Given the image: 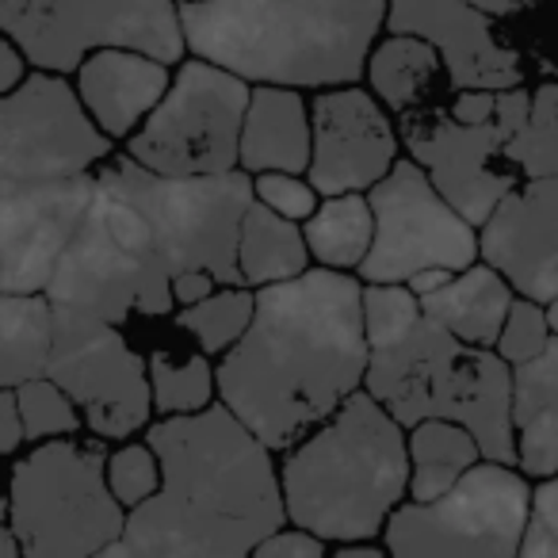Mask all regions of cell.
Returning a JSON list of instances; mask_svg holds the SVG:
<instances>
[{
    "label": "cell",
    "instance_id": "cell-42",
    "mask_svg": "<svg viewBox=\"0 0 558 558\" xmlns=\"http://www.w3.org/2000/svg\"><path fill=\"white\" fill-rule=\"evenodd\" d=\"M451 276H456V271H448V268H421V271H413V276L405 279V288H410L417 299H425V295H433L440 283H448Z\"/></svg>",
    "mask_w": 558,
    "mask_h": 558
},
{
    "label": "cell",
    "instance_id": "cell-29",
    "mask_svg": "<svg viewBox=\"0 0 558 558\" xmlns=\"http://www.w3.org/2000/svg\"><path fill=\"white\" fill-rule=\"evenodd\" d=\"M505 161L524 180L558 177V81H543L532 93L524 123L505 142Z\"/></svg>",
    "mask_w": 558,
    "mask_h": 558
},
{
    "label": "cell",
    "instance_id": "cell-44",
    "mask_svg": "<svg viewBox=\"0 0 558 558\" xmlns=\"http://www.w3.org/2000/svg\"><path fill=\"white\" fill-rule=\"evenodd\" d=\"M471 4L482 12H489V16H512V12L527 9L532 0H471Z\"/></svg>",
    "mask_w": 558,
    "mask_h": 558
},
{
    "label": "cell",
    "instance_id": "cell-19",
    "mask_svg": "<svg viewBox=\"0 0 558 558\" xmlns=\"http://www.w3.org/2000/svg\"><path fill=\"white\" fill-rule=\"evenodd\" d=\"M482 256L535 303L558 295V177L517 184L478 226Z\"/></svg>",
    "mask_w": 558,
    "mask_h": 558
},
{
    "label": "cell",
    "instance_id": "cell-36",
    "mask_svg": "<svg viewBox=\"0 0 558 558\" xmlns=\"http://www.w3.org/2000/svg\"><path fill=\"white\" fill-rule=\"evenodd\" d=\"M253 192L264 207L279 210L283 218H295V222H306L311 210L318 207V187L303 180V172H256Z\"/></svg>",
    "mask_w": 558,
    "mask_h": 558
},
{
    "label": "cell",
    "instance_id": "cell-6",
    "mask_svg": "<svg viewBox=\"0 0 558 558\" xmlns=\"http://www.w3.org/2000/svg\"><path fill=\"white\" fill-rule=\"evenodd\" d=\"M96 184L126 199L146 218L157 253L172 276L203 268L218 283H241L238 233L241 215L256 199L253 172L238 165L226 172L169 177L138 165L131 154H119L96 165Z\"/></svg>",
    "mask_w": 558,
    "mask_h": 558
},
{
    "label": "cell",
    "instance_id": "cell-12",
    "mask_svg": "<svg viewBox=\"0 0 558 558\" xmlns=\"http://www.w3.org/2000/svg\"><path fill=\"white\" fill-rule=\"evenodd\" d=\"M532 93L524 85L501 88L497 111L482 123H463L451 111H402V138L410 157L428 172L436 192L482 226L497 203L517 187V169L505 161V142L524 123Z\"/></svg>",
    "mask_w": 558,
    "mask_h": 558
},
{
    "label": "cell",
    "instance_id": "cell-41",
    "mask_svg": "<svg viewBox=\"0 0 558 558\" xmlns=\"http://www.w3.org/2000/svg\"><path fill=\"white\" fill-rule=\"evenodd\" d=\"M27 70H32V62H27L24 50H20L9 35H0V96L12 93V88L27 77Z\"/></svg>",
    "mask_w": 558,
    "mask_h": 558
},
{
    "label": "cell",
    "instance_id": "cell-2",
    "mask_svg": "<svg viewBox=\"0 0 558 558\" xmlns=\"http://www.w3.org/2000/svg\"><path fill=\"white\" fill-rule=\"evenodd\" d=\"M161 486L126 512L100 555L241 558L288 520L271 448L230 410L207 405L149 425Z\"/></svg>",
    "mask_w": 558,
    "mask_h": 558
},
{
    "label": "cell",
    "instance_id": "cell-20",
    "mask_svg": "<svg viewBox=\"0 0 558 558\" xmlns=\"http://www.w3.org/2000/svg\"><path fill=\"white\" fill-rule=\"evenodd\" d=\"M172 81L169 62L142 50L104 47L77 65V96L111 142L131 138Z\"/></svg>",
    "mask_w": 558,
    "mask_h": 558
},
{
    "label": "cell",
    "instance_id": "cell-23",
    "mask_svg": "<svg viewBox=\"0 0 558 558\" xmlns=\"http://www.w3.org/2000/svg\"><path fill=\"white\" fill-rule=\"evenodd\" d=\"M512 283L489 260H474L463 271L440 283L433 295L421 299V311L433 322H440L451 337L466 344L494 349L497 333L505 326V314L512 306Z\"/></svg>",
    "mask_w": 558,
    "mask_h": 558
},
{
    "label": "cell",
    "instance_id": "cell-39",
    "mask_svg": "<svg viewBox=\"0 0 558 558\" xmlns=\"http://www.w3.org/2000/svg\"><path fill=\"white\" fill-rule=\"evenodd\" d=\"M27 436H24V421H20L16 387H0V456H12Z\"/></svg>",
    "mask_w": 558,
    "mask_h": 558
},
{
    "label": "cell",
    "instance_id": "cell-21",
    "mask_svg": "<svg viewBox=\"0 0 558 558\" xmlns=\"http://www.w3.org/2000/svg\"><path fill=\"white\" fill-rule=\"evenodd\" d=\"M238 165L253 177L311 169V104L303 88L253 85L241 123Z\"/></svg>",
    "mask_w": 558,
    "mask_h": 558
},
{
    "label": "cell",
    "instance_id": "cell-24",
    "mask_svg": "<svg viewBox=\"0 0 558 558\" xmlns=\"http://www.w3.org/2000/svg\"><path fill=\"white\" fill-rule=\"evenodd\" d=\"M238 268L241 283H248V288H264V283H279V279L306 271L311 268V245H306L303 226L253 199L241 215Z\"/></svg>",
    "mask_w": 558,
    "mask_h": 558
},
{
    "label": "cell",
    "instance_id": "cell-31",
    "mask_svg": "<svg viewBox=\"0 0 558 558\" xmlns=\"http://www.w3.org/2000/svg\"><path fill=\"white\" fill-rule=\"evenodd\" d=\"M146 364H149V395H154V410L161 417L207 410L218 390L215 367H210L207 352L184 360H172L169 352H154Z\"/></svg>",
    "mask_w": 558,
    "mask_h": 558
},
{
    "label": "cell",
    "instance_id": "cell-45",
    "mask_svg": "<svg viewBox=\"0 0 558 558\" xmlns=\"http://www.w3.org/2000/svg\"><path fill=\"white\" fill-rule=\"evenodd\" d=\"M543 311H547L550 333H558V295H555V299H547V303H543Z\"/></svg>",
    "mask_w": 558,
    "mask_h": 558
},
{
    "label": "cell",
    "instance_id": "cell-40",
    "mask_svg": "<svg viewBox=\"0 0 558 558\" xmlns=\"http://www.w3.org/2000/svg\"><path fill=\"white\" fill-rule=\"evenodd\" d=\"M218 288V279L203 268H187V271H177L172 276V303L177 306H192L199 299H207L210 291Z\"/></svg>",
    "mask_w": 558,
    "mask_h": 558
},
{
    "label": "cell",
    "instance_id": "cell-17",
    "mask_svg": "<svg viewBox=\"0 0 558 558\" xmlns=\"http://www.w3.org/2000/svg\"><path fill=\"white\" fill-rule=\"evenodd\" d=\"M398 161L387 104L360 85H333L311 104V169L318 195L367 192Z\"/></svg>",
    "mask_w": 558,
    "mask_h": 558
},
{
    "label": "cell",
    "instance_id": "cell-13",
    "mask_svg": "<svg viewBox=\"0 0 558 558\" xmlns=\"http://www.w3.org/2000/svg\"><path fill=\"white\" fill-rule=\"evenodd\" d=\"M375 238L360 260L364 283H405L421 268L463 271L482 256L478 226L466 222L413 157H398L379 184L367 187Z\"/></svg>",
    "mask_w": 558,
    "mask_h": 558
},
{
    "label": "cell",
    "instance_id": "cell-32",
    "mask_svg": "<svg viewBox=\"0 0 558 558\" xmlns=\"http://www.w3.org/2000/svg\"><path fill=\"white\" fill-rule=\"evenodd\" d=\"M20 402V421H24L27 440H54V436H77V428L85 425L77 402L50 379L47 372L16 387Z\"/></svg>",
    "mask_w": 558,
    "mask_h": 558
},
{
    "label": "cell",
    "instance_id": "cell-3",
    "mask_svg": "<svg viewBox=\"0 0 558 558\" xmlns=\"http://www.w3.org/2000/svg\"><path fill=\"white\" fill-rule=\"evenodd\" d=\"M180 24L195 58L248 85L333 88L364 77L387 0H203Z\"/></svg>",
    "mask_w": 558,
    "mask_h": 558
},
{
    "label": "cell",
    "instance_id": "cell-27",
    "mask_svg": "<svg viewBox=\"0 0 558 558\" xmlns=\"http://www.w3.org/2000/svg\"><path fill=\"white\" fill-rule=\"evenodd\" d=\"M440 70V54L428 39L410 32H390L379 47L367 54L364 77L372 93L387 104V111H410L421 108V100L433 88V77Z\"/></svg>",
    "mask_w": 558,
    "mask_h": 558
},
{
    "label": "cell",
    "instance_id": "cell-5",
    "mask_svg": "<svg viewBox=\"0 0 558 558\" xmlns=\"http://www.w3.org/2000/svg\"><path fill=\"white\" fill-rule=\"evenodd\" d=\"M364 390L402 428L425 417L459 421L474 433L482 459L517 466L512 364L494 349L451 337L425 311L405 333L372 344Z\"/></svg>",
    "mask_w": 558,
    "mask_h": 558
},
{
    "label": "cell",
    "instance_id": "cell-9",
    "mask_svg": "<svg viewBox=\"0 0 558 558\" xmlns=\"http://www.w3.org/2000/svg\"><path fill=\"white\" fill-rule=\"evenodd\" d=\"M0 32L50 73H77L104 47L142 50L169 65L187 50L177 0H0Z\"/></svg>",
    "mask_w": 558,
    "mask_h": 558
},
{
    "label": "cell",
    "instance_id": "cell-8",
    "mask_svg": "<svg viewBox=\"0 0 558 558\" xmlns=\"http://www.w3.org/2000/svg\"><path fill=\"white\" fill-rule=\"evenodd\" d=\"M9 524L32 558L100 555L126 527V509L108 486V451L73 436L39 440L12 471Z\"/></svg>",
    "mask_w": 558,
    "mask_h": 558
},
{
    "label": "cell",
    "instance_id": "cell-38",
    "mask_svg": "<svg viewBox=\"0 0 558 558\" xmlns=\"http://www.w3.org/2000/svg\"><path fill=\"white\" fill-rule=\"evenodd\" d=\"M329 550V543L322 535L306 532V527H283L279 524L276 532H268L260 543L253 547V555L260 558H322Z\"/></svg>",
    "mask_w": 558,
    "mask_h": 558
},
{
    "label": "cell",
    "instance_id": "cell-11",
    "mask_svg": "<svg viewBox=\"0 0 558 558\" xmlns=\"http://www.w3.org/2000/svg\"><path fill=\"white\" fill-rule=\"evenodd\" d=\"M248 93L253 85L238 73L207 58H180V70L172 73L157 108L126 138V154L169 177L238 169Z\"/></svg>",
    "mask_w": 558,
    "mask_h": 558
},
{
    "label": "cell",
    "instance_id": "cell-4",
    "mask_svg": "<svg viewBox=\"0 0 558 558\" xmlns=\"http://www.w3.org/2000/svg\"><path fill=\"white\" fill-rule=\"evenodd\" d=\"M288 520L326 543L375 539L410 497L405 428L364 387L352 390L291 456L279 474Z\"/></svg>",
    "mask_w": 558,
    "mask_h": 558
},
{
    "label": "cell",
    "instance_id": "cell-25",
    "mask_svg": "<svg viewBox=\"0 0 558 558\" xmlns=\"http://www.w3.org/2000/svg\"><path fill=\"white\" fill-rule=\"evenodd\" d=\"M410 448V497L413 501H433L444 489H451L474 463L482 459V448L474 433L459 421L425 417L405 436Z\"/></svg>",
    "mask_w": 558,
    "mask_h": 558
},
{
    "label": "cell",
    "instance_id": "cell-33",
    "mask_svg": "<svg viewBox=\"0 0 558 558\" xmlns=\"http://www.w3.org/2000/svg\"><path fill=\"white\" fill-rule=\"evenodd\" d=\"M421 318V299L405 283H372L364 288V333L367 344H383L405 333Z\"/></svg>",
    "mask_w": 558,
    "mask_h": 558
},
{
    "label": "cell",
    "instance_id": "cell-30",
    "mask_svg": "<svg viewBox=\"0 0 558 558\" xmlns=\"http://www.w3.org/2000/svg\"><path fill=\"white\" fill-rule=\"evenodd\" d=\"M253 306H256V291H245L241 283H226V288H215L199 303L180 306V314H172V322L184 333H192L207 356H218V352H226L248 329Z\"/></svg>",
    "mask_w": 558,
    "mask_h": 558
},
{
    "label": "cell",
    "instance_id": "cell-10",
    "mask_svg": "<svg viewBox=\"0 0 558 558\" xmlns=\"http://www.w3.org/2000/svg\"><path fill=\"white\" fill-rule=\"evenodd\" d=\"M532 486L512 463L478 459L451 489L433 501L395 505L383 524L390 555H520Z\"/></svg>",
    "mask_w": 558,
    "mask_h": 558
},
{
    "label": "cell",
    "instance_id": "cell-14",
    "mask_svg": "<svg viewBox=\"0 0 558 558\" xmlns=\"http://www.w3.org/2000/svg\"><path fill=\"white\" fill-rule=\"evenodd\" d=\"M47 375L77 402L88 433L126 440L154 417L146 356L126 344L119 326L93 314L54 306Z\"/></svg>",
    "mask_w": 558,
    "mask_h": 558
},
{
    "label": "cell",
    "instance_id": "cell-28",
    "mask_svg": "<svg viewBox=\"0 0 558 558\" xmlns=\"http://www.w3.org/2000/svg\"><path fill=\"white\" fill-rule=\"evenodd\" d=\"M311 256L326 268H360L375 238V215L364 192L326 195L303 226Z\"/></svg>",
    "mask_w": 558,
    "mask_h": 558
},
{
    "label": "cell",
    "instance_id": "cell-7",
    "mask_svg": "<svg viewBox=\"0 0 558 558\" xmlns=\"http://www.w3.org/2000/svg\"><path fill=\"white\" fill-rule=\"evenodd\" d=\"M54 306L93 314L111 326L126 318H165L172 303V271L165 268L146 218L126 199L96 184L85 218L65 241L47 283Z\"/></svg>",
    "mask_w": 558,
    "mask_h": 558
},
{
    "label": "cell",
    "instance_id": "cell-37",
    "mask_svg": "<svg viewBox=\"0 0 558 558\" xmlns=\"http://www.w3.org/2000/svg\"><path fill=\"white\" fill-rule=\"evenodd\" d=\"M520 555H555L558 558V471L532 489V512H527Z\"/></svg>",
    "mask_w": 558,
    "mask_h": 558
},
{
    "label": "cell",
    "instance_id": "cell-15",
    "mask_svg": "<svg viewBox=\"0 0 558 558\" xmlns=\"http://www.w3.org/2000/svg\"><path fill=\"white\" fill-rule=\"evenodd\" d=\"M104 157H111V138L65 73L35 70L0 96V180L77 177Z\"/></svg>",
    "mask_w": 558,
    "mask_h": 558
},
{
    "label": "cell",
    "instance_id": "cell-22",
    "mask_svg": "<svg viewBox=\"0 0 558 558\" xmlns=\"http://www.w3.org/2000/svg\"><path fill=\"white\" fill-rule=\"evenodd\" d=\"M512 428L517 466L532 478L558 471V333L535 360L512 367Z\"/></svg>",
    "mask_w": 558,
    "mask_h": 558
},
{
    "label": "cell",
    "instance_id": "cell-43",
    "mask_svg": "<svg viewBox=\"0 0 558 558\" xmlns=\"http://www.w3.org/2000/svg\"><path fill=\"white\" fill-rule=\"evenodd\" d=\"M337 547V558H387V543H375V539H344V543H333Z\"/></svg>",
    "mask_w": 558,
    "mask_h": 558
},
{
    "label": "cell",
    "instance_id": "cell-26",
    "mask_svg": "<svg viewBox=\"0 0 558 558\" xmlns=\"http://www.w3.org/2000/svg\"><path fill=\"white\" fill-rule=\"evenodd\" d=\"M54 303L43 291L12 295L0 291V387H20L47 372Z\"/></svg>",
    "mask_w": 558,
    "mask_h": 558
},
{
    "label": "cell",
    "instance_id": "cell-35",
    "mask_svg": "<svg viewBox=\"0 0 558 558\" xmlns=\"http://www.w3.org/2000/svg\"><path fill=\"white\" fill-rule=\"evenodd\" d=\"M550 341V326H547V311H543V303H535V299H524L517 295L509 306V314H505V326L501 333H497V356L509 360L512 367L524 364V360H535L543 349H547Z\"/></svg>",
    "mask_w": 558,
    "mask_h": 558
},
{
    "label": "cell",
    "instance_id": "cell-18",
    "mask_svg": "<svg viewBox=\"0 0 558 558\" xmlns=\"http://www.w3.org/2000/svg\"><path fill=\"white\" fill-rule=\"evenodd\" d=\"M383 27L433 43L451 88H512L524 81L520 54L497 39L489 12L471 0H387Z\"/></svg>",
    "mask_w": 558,
    "mask_h": 558
},
{
    "label": "cell",
    "instance_id": "cell-16",
    "mask_svg": "<svg viewBox=\"0 0 558 558\" xmlns=\"http://www.w3.org/2000/svg\"><path fill=\"white\" fill-rule=\"evenodd\" d=\"M96 195V169L58 180H0V291L47 295L54 264Z\"/></svg>",
    "mask_w": 558,
    "mask_h": 558
},
{
    "label": "cell",
    "instance_id": "cell-34",
    "mask_svg": "<svg viewBox=\"0 0 558 558\" xmlns=\"http://www.w3.org/2000/svg\"><path fill=\"white\" fill-rule=\"evenodd\" d=\"M108 486L126 512L161 486V463L149 444H123L108 456Z\"/></svg>",
    "mask_w": 558,
    "mask_h": 558
},
{
    "label": "cell",
    "instance_id": "cell-1",
    "mask_svg": "<svg viewBox=\"0 0 558 558\" xmlns=\"http://www.w3.org/2000/svg\"><path fill=\"white\" fill-rule=\"evenodd\" d=\"M367 356L364 283L322 264L256 288L253 322L222 352L215 387L222 405L283 451L364 387Z\"/></svg>",
    "mask_w": 558,
    "mask_h": 558
},
{
    "label": "cell",
    "instance_id": "cell-46",
    "mask_svg": "<svg viewBox=\"0 0 558 558\" xmlns=\"http://www.w3.org/2000/svg\"><path fill=\"white\" fill-rule=\"evenodd\" d=\"M180 9H187V4H203V0H177Z\"/></svg>",
    "mask_w": 558,
    "mask_h": 558
}]
</instances>
